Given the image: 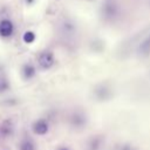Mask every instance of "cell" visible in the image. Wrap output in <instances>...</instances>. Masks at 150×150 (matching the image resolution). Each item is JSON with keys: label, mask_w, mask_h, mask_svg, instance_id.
Segmentation results:
<instances>
[{"label": "cell", "mask_w": 150, "mask_h": 150, "mask_svg": "<svg viewBox=\"0 0 150 150\" xmlns=\"http://www.w3.org/2000/svg\"><path fill=\"white\" fill-rule=\"evenodd\" d=\"M101 14L105 21H114L120 15V6L114 0H105L102 5Z\"/></svg>", "instance_id": "cell-1"}, {"label": "cell", "mask_w": 150, "mask_h": 150, "mask_svg": "<svg viewBox=\"0 0 150 150\" xmlns=\"http://www.w3.org/2000/svg\"><path fill=\"white\" fill-rule=\"evenodd\" d=\"M59 30L61 33V35L66 39H73L75 35H76V30H77V27H76V23L71 20V19H63L60 25H59Z\"/></svg>", "instance_id": "cell-2"}, {"label": "cell", "mask_w": 150, "mask_h": 150, "mask_svg": "<svg viewBox=\"0 0 150 150\" xmlns=\"http://www.w3.org/2000/svg\"><path fill=\"white\" fill-rule=\"evenodd\" d=\"M87 115L81 111V110H75L70 114L69 116V124L74 128V129H82L86 127L87 124Z\"/></svg>", "instance_id": "cell-3"}, {"label": "cell", "mask_w": 150, "mask_h": 150, "mask_svg": "<svg viewBox=\"0 0 150 150\" xmlns=\"http://www.w3.org/2000/svg\"><path fill=\"white\" fill-rule=\"evenodd\" d=\"M94 97L97 101H108L112 97V91L107 84H98L94 89Z\"/></svg>", "instance_id": "cell-4"}, {"label": "cell", "mask_w": 150, "mask_h": 150, "mask_svg": "<svg viewBox=\"0 0 150 150\" xmlns=\"http://www.w3.org/2000/svg\"><path fill=\"white\" fill-rule=\"evenodd\" d=\"M136 54L138 57H142V59H146L150 55V33H148L139 41L136 49Z\"/></svg>", "instance_id": "cell-5"}, {"label": "cell", "mask_w": 150, "mask_h": 150, "mask_svg": "<svg viewBox=\"0 0 150 150\" xmlns=\"http://www.w3.org/2000/svg\"><path fill=\"white\" fill-rule=\"evenodd\" d=\"M32 130H33V132L35 135L43 136L49 131V123H48V121L46 118H39L33 123Z\"/></svg>", "instance_id": "cell-6"}, {"label": "cell", "mask_w": 150, "mask_h": 150, "mask_svg": "<svg viewBox=\"0 0 150 150\" xmlns=\"http://www.w3.org/2000/svg\"><path fill=\"white\" fill-rule=\"evenodd\" d=\"M38 62H39V66L43 69H49L53 63H54V55L52 52L49 50H45L42 53H40L39 57H38Z\"/></svg>", "instance_id": "cell-7"}, {"label": "cell", "mask_w": 150, "mask_h": 150, "mask_svg": "<svg viewBox=\"0 0 150 150\" xmlns=\"http://www.w3.org/2000/svg\"><path fill=\"white\" fill-rule=\"evenodd\" d=\"M104 143V137L102 135H94L87 142V150H101Z\"/></svg>", "instance_id": "cell-8"}, {"label": "cell", "mask_w": 150, "mask_h": 150, "mask_svg": "<svg viewBox=\"0 0 150 150\" xmlns=\"http://www.w3.org/2000/svg\"><path fill=\"white\" fill-rule=\"evenodd\" d=\"M14 33V25L12 21L4 19L0 21V36L1 38H8Z\"/></svg>", "instance_id": "cell-9"}, {"label": "cell", "mask_w": 150, "mask_h": 150, "mask_svg": "<svg viewBox=\"0 0 150 150\" xmlns=\"http://www.w3.org/2000/svg\"><path fill=\"white\" fill-rule=\"evenodd\" d=\"M14 132V125L11 120H5L0 124V135L2 137H9Z\"/></svg>", "instance_id": "cell-10"}, {"label": "cell", "mask_w": 150, "mask_h": 150, "mask_svg": "<svg viewBox=\"0 0 150 150\" xmlns=\"http://www.w3.org/2000/svg\"><path fill=\"white\" fill-rule=\"evenodd\" d=\"M21 74H22V77L25 80H30L35 75V67L30 63H26L21 68Z\"/></svg>", "instance_id": "cell-11"}, {"label": "cell", "mask_w": 150, "mask_h": 150, "mask_svg": "<svg viewBox=\"0 0 150 150\" xmlns=\"http://www.w3.org/2000/svg\"><path fill=\"white\" fill-rule=\"evenodd\" d=\"M19 150H35V144L30 138L26 137L25 139L21 141L19 145Z\"/></svg>", "instance_id": "cell-12"}, {"label": "cell", "mask_w": 150, "mask_h": 150, "mask_svg": "<svg viewBox=\"0 0 150 150\" xmlns=\"http://www.w3.org/2000/svg\"><path fill=\"white\" fill-rule=\"evenodd\" d=\"M22 40H23L26 43H32V42H34V40H35V34H34L33 32L28 30V32H26V33L22 35Z\"/></svg>", "instance_id": "cell-13"}, {"label": "cell", "mask_w": 150, "mask_h": 150, "mask_svg": "<svg viewBox=\"0 0 150 150\" xmlns=\"http://www.w3.org/2000/svg\"><path fill=\"white\" fill-rule=\"evenodd\" d=\"M9 89V82L7 81L6 77L0 76V93H4Z\"/></svg>", "instance_id": "cell-14"}, {"label": "cell", "mask_w": 150, "mask_h": 150, "mask_svg": "<svg viewBox=\"0 0 150 150\" xmlns=\"http://www.w3.org/2000/svg\"><path fill=\"white\" fill-rule=\"evenodd\" d=\"M115 150H137V148L130 143H122V144H118L115 148Z\"/></svg>", "instance_id": "cell-15"}, {"label": "cell", "mask_w": 150, "mask_h": 150, "mask_svg": "<svg viewBox=\"0 0 150 150\" xmlns=\"http://www.w3.org/2000/svg\"><path fill=\"white\" fill-rule=\"evenodd\" d=\"M56 150H70V148H68L66 145H60V146L56 148Z\"/></svg>", "instance_id": "cell-16"}, {"label": "cell", "mask_w": 150, "mask_h": 150, "mask_svg": "<svg viewBox=\"0 0 150 150\" xmlns=\"http://www.w3.org/2000/svg\"><path fill=\"white\" fill-rule=\"evenodd\" d=\"M33 1H34V0H26V2H27V4H32Z\"/></svg>", "instance_id": "cell-17"}]
</instances>
